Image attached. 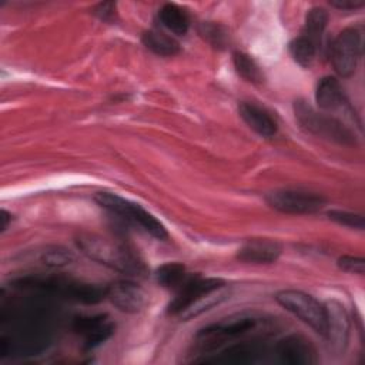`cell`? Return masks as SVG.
<instances>
[{
  "label": "cell",
  "mask_w": 365,
  "mask_h": 365,
  "mask_svg": "<svg viewBox=\"0 0 365 365\" xmlns=\"http://www.w3.org/2000/svg\"><path fill=\"white\" fill-rule=\"evenodd\" d=\"M77 245L88 258L123 274L140 277L147 271L144 262L131 248L114 240L97 234H81L77 238Z\"/></svg>",
  "instance_id": "cell-1"
},
{
  "label": "cell",
  "mask_w": 365,
  "mask_h": 365,
  "mask_svg": "<svg viewBox=\"0 0 365 365\" xmlns=\"http://www.w3.org/2000/svg\"><path fill=\"white\" fill-rule=\"evenodd\" d=\"M259 321L261 318L254 312L232 314L202 328L195 336V344L202 351V354L211 352L222 346L225 342L255 329Z\"/></svg>",
  "instance_id": "cell-2"
},
{
  "label": "cell",
  "mask_w": 365,
  "mask_h": 365,
  "mask_svg": "<svg viewBox=\"0 0 365 365\" xmlns=\"http://www.w3.org/2000/svg\"><path fill=\"white\" fill-rule=\"evenodd\" d=\"M19 284L21 287H29V288H36L46 292L57 294L71 301L88 304V305L97 304L104 298H107V287H101L90 282H81V281L63 278V277H53V278L29 277L24 279H19Z\"/></svg>",
  "instance_id": "cell-3"
},
{
  "label": "cell",
  "mask_w": 365,
  "mask_h": 365,
  "mask_svg": "<svg viewBox=\"0 0 365 365\" xmlns=\"http://www.w3.org/2000/svg\"><path fill=\"white\" fill-rule=\"evenodd\" d=\"M294 113L297 121L305 131L342 145L355 144V135L342 121L327 113H318L305 101L297 100L294 103Z\"/></svg>",
  "instance_id": "cell-4"
},
{
  "label": "cell",
  "mask_w": 365,
  "mask_h": 365,
  "mask_svg": "<svg viewBox=\"0 0 365 365\" xmlns=\"http://www.w3.org/2000/svg\"><path fill=\"white\" fill-rule=\"evenodd\" d=\"M94 201L108 212L120 217L121 220L140 227L147 234L157 240H165L168 232L165 227L148 211H145L138 204L128 201L113 192H97L94 195Z\"/></svg>",
  "instance_id": "cell-5"
},
{
  "label": "cell",
  "mask_w": 365,
  "mask_h": 365,
  "mask_svg": "<svg viewBox=\"0 0 365 365\" xmlns=\"http://www.w3.org/2000/svg\"><path fill=\"white\" fill-rule=\"evenodd\" d=\"M277 302L309 325L315 332L322 336H327L328 328V315L327 307L315 299L312 295L297 291V289H284L275 295Z\"/></svg>",
  "instance_id": "cell-6"
},
{
  "label": "cell",
  "mask_w": 365,
  "mask_h": 365,
  "mask_svg": "<svg viewBox=\"0 0 365 365\" xmlns=\"http://www.w3.org/2000/svg\"><path fill=\"white\" fill-rule=\"evenodd\" d=\"M362 54V36L356 27L344 29L332 43L331 63L341 77L355 73L358 60Z\"/></svg>",
  "instance_id": "cell-7"
},
{
  "label": "cell",
  "mask_w": 365,
  "mask_h": 365,
  "mask_svg": "<svg viewBox=\"0 0 365 365\" xmlns=\"http://www.w3.org/2000/svg\"><path fill=\"white\" fill-rule=\"evenodd\" d=\"M265 200L271 208L284 214H314L327 204L321 194L302 190H275Z\"/></svg>",
  "instance_id": "cell-8"
},
{
  "label": "cell",
  "mask_w": 365,
  "mask_h": 365,
  "mask_svg": "<svg viewBox=\"0 0 365 365\" xmlns=\"http://www.w3.org/2000/svg\"><path fill=\"white\" fill-rule=\"evenodd\" d=\"M114 322L106 314L77 317L73 329L83 336L84 349H94L114 334Z\"/></svg>",
  "instance_id": "cell-9"
},
{
  "label": "cell",
  "mask_w": 365,
  "mask_h": 365,
  "mask_svg": "<svg viewBox=\"0 0 365 365\" xmlns=\"http://www.w3.org/2000/svg\"><path fill=\"white\" fill-rule=\"evenodd\" d=\"M107 298L114 307L127 314L140 312L145 305V294L133 281H117L107 287Z\"/></svg>",
  "instance_id": "cell-10"
},
{
  "label": "cell",
  "mask_w": 365,
  "mask_h": 365,
  "mask_svg": "<svg viewBox=\"0 0 365 365\" xmlns=\"http://www.w3.org/2000/svg\"><path fill=\"white\" fill-rule=\"evenodd\" d=\"M274 354L281 362L289 365H309L317 361L314 346L301 335H288L282 338L275 345Z\"/></svg>",
  "instance_id": "cell-11"
},
{
  "label": "cell",
  "mask_w": 365,
  "mask_h": 365,
  "mask_svg": "<svg viewBox=\"0 0 365 365\" xmlns=\"http://www.w3.org/2000/svg\"><path fill=\"white\" fill-rule=\"evenodd\" d=\"M225 284L220 278H201L198 275L188 277L185 282L178 288L177 295L168 305V314L171 315H180L194 299H197L201 294L217 288L220 285Z\"/></svg>",
  "instance_id": "cell-12"
},
{
  "label": "cell",
  "mask_w": 365,
  "mask_h": 365,
  "mask_svg": "<svg viewBox=\"0 0 365 365\" xmlns=\"http://www.w3.org/2000/svg\"><path fill=\"white\" fill-rule=\"evenodd\" d=\"M281 244L269 238L248 240L237 252L241 262L248 264H272L281 255Z\"/></svg>",
  "instance_id": "cell-13"
},
{
  "label": "cell",
  "mask_w": 365,
  "mask_h": 365,
  "mask_svg": "<svg viewBox=\"0 0 365 365\" xmlns=\"http://www.w3.org/2000/svg\"><path fill=\"white\" fill-rule=\"evenodd\" d=\"M238 113L244 120V123L261 137H272L278 130L277 121L269 114V111L255 103H251V101L240 103Z\"/></svg>",
  "instance_id": "cell-14"
},
{
  "label": "cell",
  "mask_w": 365,
  "mask_h": 365,
  "mask_svg": "<svg viewBox=\"0 0 365 365\" xmlns=\"http://www.w3.org/2000/svg\"><path fill=\"white\" fill-rule=\"evenodd\" d=\"M315 101L324 111H336L346 106V98L341 83L331 76L322 77L315 88Z\"/></svg>",
  "instance_id": "cell-15"
},
{
  "label": "cell",
  "mask_w": 365,
  "mask_h": 365,
  "mask_svg": "<svg viewBox=\"0 0 365 365\" xmlns=\"http://www.w3.org/2000/svg\"><path fill=\"white\" fill-rule=\"evenodd\" d=\"M228 297H230V288H228L227 284H222V285H220L217 288H212V289L201 294L178 317L182 318L184 321L195 318V317L201 315L202 312L211 309L212 307H217L218 304H221Z\"/></svg>",
  "instance_id": "cell-16"
},
{
  "label": "cell",
  "mask_w": 365,
  "mask_h": 365,
  "mask_svg": "<svg viewBox=\"0 0 365 365\" xmlns=\"http://www.w3.org/2000/svg\"><path fill=\"white\" fill-rule=\"evenodd\" d=\"M327 307L328 315V328L327 336L334 345L342 346L346 342L348 336V317L344 307L339 302H329Z\"/></svg>",
  "instance_id": "cell-17"
},
{
  "label": "cell",
  "mask_w": 365,
  "mask_h": 365,
  "mask_svg": "<svg viewBox=\"0 0 365 365\" xmlns=\"http://www.w3.org/2000/svg\"><path fill=\"white\" fill-rule=\"evenodd\" d=\"M158 19L168 31L177 36H184L190 29L188 14L174 3H165L158 10Z\"/></svg>",
  "instance_id": "cell-18"
},
{
  "label": "cell",
  "mask_w": 365,
  "mask_h": 365,
  "mask_svg": "<svg viewBox=\"0 0 365 365\" xmlns=\"http://www.w3.org/2000/svg\"><path fill=\"white\" fill-rule=\"evenodd\" d=\"M143 44L158 56H175L180 51V44L168 34L158 30H147L141 36Z\"/></svg>",
  "instance_id": "cell-19"
},
{
  "label": "cell",
  "mask_w": 365,
  "mask_h": 365,
  "mask_svg": "<svg viewBox=\"0 0 365 365\" xmlns=\"http://www.w3.org/2000/svg\"><path fill=\"white\" fill-rule=\"evenodd\" d=\"M327 23L328 13L322 7H312L305 16L302 36H305L318 46V43L321 41V36L327 27Z\"/></svg>",
  "instance_id": "cell-20"
},
{
  "label": "cell",
  "mask_w": 365,
  "mask_h": 365,
  "mask_svg": "<svg viewBox=\"0 0 365 365\" xmlns=\"http://www.w3.org/2000/svg\"><path fill=\"white\" fill-rule=\"evenodd\" d=\"M188 278L185 267L180 262H167L163 264L155 271L157 282L164 288H180Z\"/></svg>",
  "instance_id": "cell-21"
},
{
  "label": "cell",
  "mask_w": 365,
  "mask_h": 365,
  "mask_svg": "<svg viewBox=\"0 0 365 365\" xmlns=\"http://www.w3.org/2000/svg\"><path fill=\"white\" fill-rule=\"evenodd\" d=\"M232 61H234L235 71L244 80H247L250 83H254V84H258V83H261L264 80L262 70L255 63V60L251 56H248L247 53H242V51L234 53Z\"/></svg>",
  "instance_id": "cell-22"
},
{
  "label": "cell",
  "mask_w": 365,
  "mask_h": 365,
  "mask_svg": "<svg viewBox=\"0 0 365 365\" xmlns=\"http://www.w3.org/2000/svg\"><path fill=\"white\" fill-rule=\"evenodd\" d=\"M317 48L318 46L302 34L299 37H295L289 43V53L301 67H309L312 64L317 54Z\"/></svg>",
  "instance_id": "cell-23"
},
{
  "label": "cell",
  "mask_w": 365,
  "mask_h": 365,
  "mask_svg": "<svg viewBox=\"0 0 365 365\" xmlns=\"http://www.w3.org/2000/svg\"><path fill=\"white\" fill-rule=\"evenodd\" d=\"M40 259L47 267L60 268V267L70 265L74 261V254L61 245H54V247L46 248L41 252Z\"/></svg>",
  "instance_id": "cell-24"
},
{
  "label": "cell",
  "mask_w": 365,
  "mask_h": 365,
  "mask_svg": "<svg viewBox=\"0 0 365 365\" xmlns=\"http://www.w3.org/2000/svg\"><path fill=\"white\" fill-rule=\"evenodd\" d=\"M328 218L339 225H345V227H351V228L364 230V227H365L364 217L361 214H355V212H349V211L331 210L328 212Z\"/></svg>",
  "instance_id": "cell-25"
},
{
  "label": "cell",
  "mask_w": 365,
  "mask_h": 365,
  "mask_svg": "<svg viewBox=\"0 0 365 365\" xmlns=\"http://www.w3.org/2000/svg\"><path fill=\"white\" fill-rule=\"evenodd\" d=\"M338 267L346 272L362 275L365 272V261L361 257L344 255L338 259Z\"/></svg>",
  "instance_id": "cell-26"
},
{
  "label": "cell",
  "mask_w": 365,
  "mask_h": 365,
  "mask_svg": "<svg viewBox=\"0 0 365 365\" xmlns=\"http://www.w3.org/2000/svg\"><path fill=\"white\" fill-rule=\"evenodd\" d=\"M200 33L215 47L224 44V33L221 31L220 26L211 24V23H202Z\"/></svg>",
  "instance_id": "cell-27"
},
{
  "label": "cell",
  "mask_w": 365,
  "mask_h": 365,
  "mask_svg": "<svg viewBox=\"0 0 365 365\" xmlns=\"http://www.w3.org/2000/svg\"><path fill=\"white\" fill-rule=\"evenodd\" d=\"M94 14L104 21H111L115 17V4L111 1L100 3L96 6Z\"/></svg>",
  "instance_id": "cell-28"
},
{
  "label": "cell",
  "mask_w": 365,
  "mask_h": 365,
  "mask_svg": "<svg viewBox=\"0 0 365 365\" xmlns=\"http://www.w3.org/2000/svg\"><path fill=\"white\" fill-rule=\"evenodd\" d=\"M329 4L332 7H336V9H342V10H355V9H359L365 4L364 0H331Z\"/></svg>",
  "instance_id": "cell-29"
},
{
  "label": "cell",
  "mask_w": 365,
  "mask_h": 365,
  "mask_svg": "<svg viewBox=\"0 0 365 365\" xmlns=\"http://www.w3.org/2000/svg\"><path fill=\"white\" fill-rule=\"evenodd\" d=\"M10 221H11V215H10L6 210H1V211H0V231H1V232L7 228V225H9Z\"/></svg>",
  "instance_id": "cell-30"
}]
</instances>
